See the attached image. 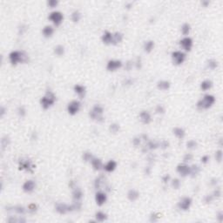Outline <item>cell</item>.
<instances>
[{
  "label": "cell",
  "mask_w": 223,
  "mask_h": 223,
  "mask_svg": "<svg viewBox=\"0 0 223 223\" xmlns=\"http://www.w3.org/2000/svg\"><path fill=\"white\" fill-rule=\"evenodd\" d=\"M9 60L11 64L17 65L21 63H26L29 60L28 55L23 51H12L9 54Z\"/></svg>",
  "instance_id": "cell-1"
},
{
  "label": "cell",
  "mask_w": 223,
  "mask_h": 223,
  "mask_svg": "<svg viewBox=\"0 0 223 223\" xmlns=\"http://www.w3.org/2000/svg\"><path fill=\"white\" fill-rule=\"evenodd\" d=\"M216 101V98L212 94H206L202 97V98H201L197 104H196V107L199 109V110H207V109H209L211 108L214 104L215 103Z\"/></svg>",
  "instance_id": "cell-2"
},
{
  "label": "cell",
  "mask_w": 223,
  "mask_h": 223,
  "mask_svg": "<svg viewBox=\"0 0 223 223\" xmlns=\"http://www.w3.org/2000/svg\"><path fill=\"white\" fill-rule=\"evenodd\" d=\"M57 100V98L54 93L51 91H47L46 94L43 96L40 99V105L44 110H47L51 107Z\"/></svg>",
  "instance_id": "cell-3"
},
{
  "label": "cell",
  "mask_w": 223,
  "mask_h": 223,
  "mask_svg": "<svg viewBox=\"0 0 223 223\" xmlns=\"http://www.w3.org/2000/svg\"><path fill=\"white\" fill-rule=\"evenodd\" d=\"M104 108L103 106H101L100 105L96 104L93 106L92 110H90L89 112V116L92 119L98 121V122H102L104 121Z\"/></svg>",
  "instance_id": "cell-4"
},
{
  "label": "cell",
  "mask_w": 223,
  "mask_h": 223,
  "mask_svg": "<svg viewBox=\"0 0 223 223\" xmlns=\"http://www.w3.org/2000/svg\"><path fill=\"white\" fill-rule=\"evenodd\" d=\"M48 19L55 25V26H59L64 20V14L59 12V11H53L51 12L49 16Z\"/></svg>",
  "instance_id": "cell-5"
},
{
  "label": "cell",
  "mask_w": 223,
  "mask_h": 223,
  "mask_svg": "<svg viewBox=\"0 0 223 223\" xmlns=\"http://www.w3.org/2000/svg\"><path fill=\"white\" fill-rule=\"evenodd\" d=\"M171 57H172V60H173V63L175 64V65H180L182 64L186 59H187V56H186V53L182 51H174L172 52L171 54Z\"/></svg>",
  "instance_id": "cell-6"
},
{
  "label": "cell",
  "mask_w": 223,
  "mask_h": 223,
  "mask_svg": "<svg viewBox=\"0 0 223 223\" xmlns=\"http://www.w3.org/2000/svg\"><path fill=\"white\" fill-rule=\"evenodd\" d=\"M81 108V103L80 100L73 99L67 105V112L70 115H76Z\"/></svg>",
  "instance_id": "cell-7"
},
{
  "label": "cell",
  "mask_w": 223,
  "mask_h": 223,
  "mask_svg": "<svg viewBox=\"0 0 223 223\" xmlns=\"http://www.w3.org/2000/svg\"><path fill=\"white\" fill-rule=\"evenodd\" d=\"M180 46L185 51H190L193 46V41L190 37H184L180 40Z\"/></svg>",
  "instance_id": "cell-8"
},
{
  "label": "cell",
  "mask_w": 223,
  "mask_h": 223,
  "mask_svg": "<svg viewBox=\"0 0 223 223\" xmlns=\"http://www.w3.org/2000/svg\"><path fill=\"white\" fill-rule=\"evenodd\" d=\"M192 202H193V201H192V199L190 197L185 196V197H182L179 201L177 206L179 207V209H180L182 211H188L190 208V207H191Z\"/></svg>",
  "instance_id": "cell-9"
},
{
  "label": "cell",
  "mask_w": 223,
  "mask_h": 223,
  "mask_svg": "<svg viewBox=\"0 0 223 223\" xmlns=\"http://www.w3.org/2000/svg\"><path fill=\"white\" fill-rule=\"evenodd\" d=\"M123 66V63L119 59H110L106 64V70L109 72H116Z\"/></svg>",
  "instance_id": "cell-10"
},
{
  "label": "cell",
  "mask_w": 223,
  "mask_h": 223,
  "mask_svg": "<svg viewBox=\"0 0 223 223\" xmlns=\"http://www.w3.org/2000/svg\"><path fill=\"white\" fill-rule=\"evenodd\" d=\"M176 172L181 177H187L190 174V166L187 163H180L176 167Z\"/></svg>",
  "instance_id": "cell-11"
},
{
  "label": "cell",
  "mask_w": 223,
  "mask_h": 223,
  "mask_svg": "<svg viewBox=\"0 0 223 223\" xmlns=\"http://www.w3.org/2000/svg\"><path fill=\"white\" fill-rule=\"evenodd\" d=\"M107 201V195L106 193L102 191H98L95 194V201L96 204L99 207L103 206Z\"/></svg>",
  "instance_id": "cell-12"
},
{
  "label": "cell",
  "mask_w": 223,
  "mask_h": 223,
  "mask_svg": "<svg viewBox=\"0 0 223 223\" xmlns=\"http://www.w3.org/2000/svg\"><path fill=\"white\" fill-rule=\"evenodd\" d=\"M35 188H36V183H35V181H33L32 180H26L22 186L23 191L26 193H31L35 190Z\"/></svg>",
  "instance_id": "cell-13"
},
{
  "label": "cell",
  "mask_w": 223,
  "mask_h": 223,
  "mask_svg": "<svg viewBox=\"0 0 223 223\" xmlns=\"http://www.w3.org/2000/svg\"><path fill=\"white\" fill-rule=\"evenodd\" d=\"M73 91H74V93H75L77 95L80 97V98H84L85 96V93H86L85 86H84L83 85H80V84H76V85H74Z\"/></svg>",
  "instance_id": "cell-14"
},
{
  "label": "cell",
  "mask_w": 223,
  "mask_h": 223,
  "mask_svg": "<svg viewBox=\"0 0 223 223\" xmlns=\"http://www.w3.org/2000/svg\"><path fill=\"white\" fill-rule=\"evenodd\" d=\"M140 119L143 124L148 125L152 121V116L147 111H142L140 113Z\"/></svg>",
  "instance_id": "cell-15"
},
{
  "label": "cell",
  "mask_w": 223,
  "mask_h": 223,
  "mask_svg": "<svg viewBox=\"0 0 223 223\" xmlns=\"http://www.w3.org/2000/svg\"><path fill=\"white\" fill-rule=\"evenodd\" d=\"M116 168H117V162L115 160H113V159L107 161L103 166V169L107 173H112Z\"/></svg>",
  "instance_id": "cell-16"
},
{
  "label": "cell",
  "mask_w": 223,
  "mask_h": 223,
  "mask_svg": "<svg viewBox=\"0 0 223 223\" xmlns=\"http://www.w3.org/2000/svg\"><path fill=\"white\" fill-rule=\"evenodd\" d=\"M55 210L59 214H65L69 212V205L65 203H57L55 206Z\"/></svg>",
  "instance_id": "cell-17"
},
{
  "label": "cell",
  "mask_w": 223,
  "mask_h": 223,
  "mask_svg": "<svg viewBox=\"0 0 223 223\" xmlns=\"http://www.w3.org/2000/svg\"><path fill=\"white\" fill-rule=\"evenodd\" d=\"M112 34L109 31H106L103 32L101 36V40L105 45H112Z\"/></svg>",
  "instance_id": "cell-18"
},
{
  "label": "cell",
  "mask_w": 223,
  "mask_h": 223,
  "mask_svg": "<svg viewBox=\"0 0 223 223\" xmlns=\"http://www.w3.org/2000/svg\"><path fill=\"white\" fill-rule=\"evenodd\" d=\"M90 163H91L93 168L95 171H99L100 169L103 168V166H104L102 160L100 159H98V158H96V157H93V158L92 159V160L90 161Z\"/></svg>",
  "instance_id": "cell-19"
},
{
  "label": "cell",
  "mask_w": 223,
  "mask_h": 223,
  "mask_svg": "<svg viewBox=\"0 0 223 223\" xmlns=\"http://www.w3.org/2000/svg\"><path fill=\"white\" fill-rule=\"evenodd\" d=\"M173 133L174 135L175 136L176 138L180 139V140H182L185 138L186 136V132L185 130L182 127H176L173 129Z\"/></svg>",
  "instance_id": "cell-20"
},
{
  "label": "cell",
  "mask_w": 223,
  "mask_h": 223,
  "mask_svg": "<svg viewBox=\"0 0 223 223\" xmlns=\"http://www.w3.org/2000/svg\"><path fill=\"white\" fill-rule=\"evenodd\" d=\"M124 38V35L121 32H115L112 34V45L116 46L119 45V43H121L123 41Z\"/></svg>",
  "instance_id": "cell-21"
},
{
  "label": "cell",
  "mask_w": 223,
  "mask_h": 223,
  "mask_svg": "<svg viewBox=\"0 0 223 223\" xmlns=\"http://www.w3.org/2000/svg\"><path fill=\"white\" fill-rule=\"evenodd\" d=\"M157 87L159 90L167 91V90H169V88L171 87V83L167 80H160L157 83Z\"/></svg>",
  "instance_id": "cell-22"
},
{
  "label": "cell",
  "mask_w": 223,
  "mask_h": 223,
  "mask_svg": "<svg viewBox=\"0 0 223 223\" xmlns=\"http://www.w3.org/2000/svg\"><path fill=\"white\" fill-rule=\"evenodd\" d=\"M140 193L136 189H130L127 192V199L130 201H135L139 199Z\"/></svg>",
  "instance_id": "cell-23"
},
{
  "label": "cell",
  "mask_w": 223,
  "mask_h": 223,
  "mask_svg": "<svg viewBox=\"0 0 223 223\" xmlns=\"http://www.w3.org/2000/svg\"><path fill=\"white\" fill-rule=\"evenodd\" d=\"M83 192L79 188H73L72 191V199L74 201H80L83 198Z\"/></svg>",
  "instance_id": "cell-24"
},
{
  "label": "cell",
  "mask_w": 223,
  "mask_h": 223,
  "mask_svg": "<svg viewBox=\"0 0 223 223\" xmlns=\"http://www.w3.org/2000/svg\"><path fill=\"white\" fill-rule=\"evenodd\" d=\"M53 33H54V28H53L51 25H46V26L43 28V30H42V34H43V36H44L45 38H47L52 37Z\"/></svg>",
  "instance_id": "cell-25"
},
{
  "label": "cell",
  "mask_w": 223,
  "mask_h": 223,
  "mask_svg": "<svg viewBox=\"0 0 223 223\" xmlns=\"http://www.w3.org/2000/svg\"><path fill=\"white\" fill-rule=\"evenodd\" d=\"M200 86H201V89L202 91L206 92V91L210 90V89L213 87V82L209 80H203V81L201 83V85H200Z\"/></svg>",
  "instance_id": "cell-26"
},
{
  "label": "cell",
  "mask_w": 223,
  "mask_h": 223,
  "mask_svg": "<svg viewBox=\"0 0 223 223\" xmlns=\"http://www.w3.org/2000/svg\"><path fill=\"white\" fill-rule=\"evenodd\" d=\"M95 219L96 222H103L107 220V214L102 211H98L95 214Z\"/></svg>",
  "instance_id": "cell-27"
},
{
  "label": "cell",
  "mask_w": 223,
  "mask_h": 223,
  "mask_svg": "<svg viewBox=\"0 0 223 223\" xmlns=\"http://www.w3.org/2000/svg\"><path fill=\"white\" fill-rule=\"evenodd\" d=\"M154 48V42L153 40H148V41H146L145 44H144V51L146 52V53H150Z\"/></svg>",
  "instance_id": "cell-28"
},
{
  "label": "cell",
  "mask_w": 223,
  "mask_h": 223,
  "mask_svg": "<svg viewBox=\"0 0 223 223\" xmlns=\"http://www.w3.org/2000/svg\"><path fill=\"white\" fill-rule=\"evenodd\" d=\"M180 31H181V33H182L183 36L188 37V36L189 35L190 32H191V25H190L188 23H184V24L181 25Z\"/></svg>",
  "instance_id": "cell-29"
},
{
  "label": "cell",
  "mask_w": 223,
  "mask_h": 223,
  "mask_svg": "<svg viewBox=\"0 0 223 223\" xmlns=\"http://www.w3.org/2000/svg\"><path fill=\"white\" fill-rule=\"evenodd\" d=\"M201 172V167L198 165H193L190 167V174L189 175L191 176L192 178H195L196 176L198 175Z\"/></svg>",
  "instance_id": "cell-30"
},
{
  "label": "cell",
  "mask_w": 223,
  "mask_h": 223,
  "mask_svg": "<svg viewBox=\"0 0 223 223\" xmlns=\"http://www.w3.org/2000/svg\"><path fill=\"white\" fill-rule=\"evenodd\" d=\"M53 51H54V53L57 55V56H63L64 54V52H65V49L64 47L62 46V45H58V46H56L54 49H53Z\"/></svg>",
  "instance_id": "cell-31"
},
{
  "label": "cell",
  "mask_w": 223,
  "mask_h": 223,
  "mask_svg": "<svg viewBox=\"0 0 223 223\" xmlns=\"http://www.w3.org/2000/svg\"><path fill=\"white\" fill-rule=\"evenodd\" d=\"M71 18H72V22L78 23L80 19H81V13H80L79 11L75 10V11H73V12H72V14H71Z\"/></svg>",
  "instance_id": "cell-32"
},
{
  "label": "cell",
  "mask_w": 223,
  "mask_h": 223,
  "mask_svg": "<svg viewBox=\"0 0 223 223\" xmlns=\"http://www.w3.org/2000/svg\"><path fill=\"white\" fill-rule=\"evenodd\" d=\"M30 168H32V163L30 160H25V161H22L20 163V168L21 170H30Z\"/></svg>",
  "instance_id": "cell-33"
},
{
  "label": "cell",
  "mask_w": 223,
  "mask_h": 223,
  "mask_svg": "<svg viewBox=\"0 0 223 223\" xmlns=\"http://www.w3.org/2000/svg\"><path fill=\"white\" fill-rule=\"evenodd\" d=\"M207 67L211 70H214L218 67V61L212 59H209L207 61Z\"/></svg>",
  "instance_id": "cell-34"
},
{
  "label": "cell",
  "mask_w": 223,
  "mask_h": 223,
  "mask_svg": "<svg viewBox=\"0 0 223 223\" xmlns=\"http://www.w3.org/2000/svg\"><path fill=\"white\" fill-rule=\"evenodd\" d=\"M119 129H120V127H119V125L117 124V123H112V124L110 125V127H109L110 132H112V133H117V132L119 131Z\"/></svg>",
  "instance_id": "cell-35"
},
{
  "label": "cell",
  "mask_w": 223,
  "mask_h": 223,
  "mask_svg": "<svg viewBox=\"0 0 223 223\" xmlns=\"http://www.w3.org/2000/svg\"><path fill=\"white\" fill-rule=\"evenodd\" d=\"M103 181H104V179H103V177H102V176L98 177V178L96 179L95 182H94V187H95L96 189L100 188V187H101V186H102V184H103Z\"/></svg>",
  "instance_id": "cell-36"
},
{
  "label": "cell",
  "mask_w": 223,
  "mask_h": 223,
  "mask_svg": "<svg viewBox=\"0 0 223 223\" xmlns=\"http://www.w3.org/2000/svg\"><path fill=\"white\" fill-rule=\"evenodd\" d=\"M159 146V142H156V141H153V140H151V141H149V142L147 143V147H148L150 150H154V149L158 148Z\"/></svg>",
  "instance_id": "cell-37"
},
{
  "label": "cell",
  "mask_w": 223,
  "mask_h": 223,
  "mask_svg": "<svg viewBox=\"0 0 223 223\" xmlns=\"http://www.w3.org/2000/svg\"><path fill=\"white\" fill-rule=\"evenodd\" d=\"M197 146H198V144H197V142H196L195 140H188V141L187 142V147H188V149H191V150L195 149V148L197 147Z\"/></svg>",
  "instance_id": "cell-38"
},
{
  "label": "cell",
  "mask_w": 223,
  "mask_h": 223,
  "mask_svg": "<svg viewBox=\"0 0 223 223\" xmlns=\"http://www.w3.org/2000/svg\"><path fill=\"white\" fill-rule=\"evenodd\" d=\"M93 158V154L91 153H89V152H85V153H84V154H83V159L85 161V162H90L92 159Z\"/></svg>",
  "instance_id": "cell-39"
},
{
  "label": "cell",
  "mask_w": 223,
  "mask_h": 223,
  "mask_svg": "<svg viewBox=\"0 0 223 223\" xmlns=\"http://www.w3.org/2000/svg\"><path fill=\"white\" fill-rule=\"evenodd\" d=\"M14 211L16 212L17 214H24L25 213V208L23 207V206L18 205V206L14 207Z\"/></svg>",
  "instance_id": "cell-40"
},
{
  "label": "cell",
  "mask_w": 223,
  "mask_h": 223,
  "mask_svg": "<svg viewBox=\"0 0 223 223\" xmlns=\"http://www.w3.org/2000/svg\"><path fill=\"white\" fill-rule=\"evenodd\" d=\"M171 185L174 189H179L180 187V181L179 179H174V180H172Z\"/></svg>",
  "instance_id": "cell-41"
},
{
  "label": "cell",
  "mask_w": 223,
  "mask_h": 223,
  "mask_svg": "<svg viewBox=\"0 0 223 223\" xmlns=\"http://www.w3.org/2000/svg\"><path fill=\"white\" fill-rule=\"evenodd\" d=\"M193 156L192 153H186L184 155V157H183V162L188 164V163H189L190 161L193 160Z\"/></svg>",
  "instance_id": "cell-42"
},
{
  "label": "cell",
  "mask_w": 223,
  "mask_h": 223,
  "mask_svg": "<svg viewBox=\"0 0 223 223\" xmlns=\"http://www.w3.org/2000/svg\"><path fill=\"white\" fill-rule=\"evenodd\" d=\"M27 208H28V211H29L30 213L34 214V213H36L37 210H38V206H37L35 203H31V204H29V206H28Z\"/></svg>",
  "instance_id": "cell-43"
},
{
  "label": "cell",
  "mask_w": 223,
  "mask_h": 223,
  "mask_svg": "<svg viewBox=\"0 0 223 223\" xmlns=\"http://www.w3.org/2000/svg\"><path fill=\"white\" fill-rule=\"evenodd\" d=\"M17 113H18V115H19L20 117H25V114H26V110H25V106H19V107L17 108Z\"/></svg>",
  "instance_id": "cell-44"
},
{
  "label": "cell",
  "mask_w": 223,
  "mask_h": 223,
  "mask_svg": "<svg viewBox=\"0 0 223 223\" xmlns=\"http://www.w3.org/2000/svg\"><path fill=\"white\" fill-rule=\"evenodd\" d=\"M58 4H59L58 0H49L47 2V5L50 8H55L58 6Z\"/></svg>",
  "instance_id": "cell-45"
},
{
  "label": "cell",
  "mask_w": 223,
  "mask_h": 223,
  "mask_svg": "<svg viewBox=\"0 0 223 223\" xmlns=\"http://www.w3.org/2000/svg\"><path fill=\"white\" fill-rule=\"evenodd\" d=\"M215 159H216L219 163L222 162V150L216 151V153H215Z\"/></svg>",
  "instance_id": "cell-46"
},
{
  "label": "cell",
  "mask_w": 223,
  "mask_h": 223,
  "mask_svg": "<svg viewBox=\"0 0 223 223\" xmlns=\"http://www.w3.org/2000/svg\"><path fill=\"white\" fill-rule=\"evenodd\" d=\"M155 112L158 114H163L165 113V107L162 105H158L155 108Z\"/></svg>",
  "instance_id": "cell-47"
},
{
  "label": "cell",
  "mask_w": 223,
  "mask_h": 223,
  "mask_svg": "<svg viewBox=\"0 0 223 223\" xmlns=\"http://www.w3.org/2000/svg\"><path fill=\"white\" fill-rule=\"evenodd\" d=\"M159 219V214H152L151 216H150V221H151L152 222H157Z\"/></svg>",
  "instance_id": "cell-48"
},
{
  "label": "cell",
  "mask_w": 223,
  "mask_h": 223,
  "mask_svg": "<svg viewBox=\"0 0 223 223\" xmlns=\"http://www.w3.org/2000/svg\"><path fill=\"white\" fill-rule=\"evenodd\" d=\"M140 141H141V138H140V137H135V138L132 140V144H133V146H138L140 144Z\"/></svg>",
  "instance_id": "cell-49"
},
{
  "label": "cell",
  "mask_w": 223,
  "mask_h": 223,
  "mask_svg": "<svg viewBox=\"0 0 223 223\" xmlns=\"http://www.w3.org/2000/svg\"><path fill=\"white\" fill-rule=\"evenodd\" d=\"M214 197L213 195H207V196L204 198V201L208 204V203H211V202L214 201Z\"/></svg>",
  "instance_id": "cell-50"
},
{
  "label": "cell",
  "mask_w": 223,
  "mask_h": 223,
  "mask_svg": "<svg viewBox=\"0 0 223 223\" xmlns=\"http://www.w3.org/2000/svg\"><path fill=\"white\" fill-rule=\"evenodd\" d=\"M221 195H222V191H221V189H219V188H216V190H214V193H213V196H214V198H215V197L219 198Z\"/></svg>",
  "instance_id": "cell-51"
},
{
  "label": "cell",
  "mask_w": 223,
  "mask_h": 223,
  "mask_svg": "<svg viewBox=\"0 0 223 223\" xmlns=\"http://www.w3.org/2000/svg\"><path fill=\"white\" fill-rule=\"evenodd\" d=\"M169 180H170V175L169 174H166V175H164L162 177V182L163 183L167 184Z\"/></svg>",
  "instance_id": "cell-52"
},
{
  "label": "cell",
  "mask_w": 223,
  "mask_h": 223,
  "mask_svg": "<svg viewBox=\"0 0 223 223\" xmlns=\"http://www.w3.org/2000/svg\"><path fill=\"white\" fill-rule=\"evenodd\" d=\"M159 146H161L162 148H167L169 146V143L167 140H163L162 142L159 143Z\"/></svg>",
  "instance_id": "cell-53"
},
{
  "label": "cell",
  "mask_w": 223,
  "mask_h": 223,
  "mask_svg": "<svg viewBox=\"0 0 223 223\" xmlns=\"http://www.w3.org/2000/svg\"><path fill=\"white\" fill-rule=\"evenodd\" d=\"M209 156L208 155H204V156H202L201 157V162L203 163V164H207V162L209 161Z\"/></svg>",
  "instance_id": "cell-54"
},
{
  "label": "cell",
  "mask_w": 223,
  "mask_h": 223,
  "mask_svg": "<svg viewBox=\"0 0 223 223\" xmlns=\"http://www.w3.org/2000/svg\"><path fill=\"white\" fill-rule=\"evenodd\" d=\"M217 219H218V221H219L220 222H223V213L222 211L218 213V214H217Z\"/></svg>",
  "instance_id": "cell-55"
},
{
  "label": "cell",
  "mask_w": 223,
  "mask_h": 223,
  "mask_svg": "<svg viewBox=\"0 0 223 223\" xmlns=\"http://www.w3.org/2000/svg\"><path fill=\"white\" fill-rule=\"evenodd\" d=\"M218 179H216V178H214V179H212V181H211V185L212 186H215V185H217V183H218Z\"/></svg>",
  "instance_id": "cell-56"
},
{
  "label": "cell",
  "mask_w": 223,
  "mask_h": 223,
  "mask_svg": "<svg viewBox=\"0 0 223 223\" xmlns=\"http://www.w3.org/2000/svg\"><path fill=\"white\" fill-rule=\"evenodd\" d=\"M201 4H203L205 7H207V5L209 4V2H208V1H203V2L201 3Z\"/></svg>",
  "instance_id": "cell-57"
}]
</instances>
